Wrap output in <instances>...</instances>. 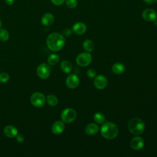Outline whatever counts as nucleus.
<instances>
[{
    "instance_id": "nucleus-6",
    "label": "nucleus",
    "mask_w": 157,
    "mask_h": 157,
    "mask_svg": "<svg viewBox=\"0 0 157 157\" xmlns=\"http://www.w3.org/2000/svg\"><path fill=\"white\" fill-rule=\"evenodd\" d=\"M30 101L34 107H41L45 104V98L42 93L36 92L31 95Z\"/></svg>"
},
{
    "instance_id": "nucleus-26",
    "label": "nucleus",
    "mask_w": 157,
    "mask_h": 157,
    "mask_svg": "<svg viewBox=\"0 0 157 157\" xmlns=\"http://www.w3.org/2000/svg\"><path fill=\"white\" fill-rule=\"evenodd\" d=\"M86 74H87V75H88V77H90V78H94L96 77V72L93 69H89L87 71Z\"/></svg>"
},
{
    "instance_id": "nucleus-28",
    "label": "nucleus",
    "mask_w": 157,
    "mask_h": 157,
    "mask_svg": "<svg viewBox=\"0 0 157 157\" xmlns=\"http://www.w3.org/2000/svg\"><path fill=\"white\" fill-rule=\"evenodd\" d=\"M52 2L56 6H60L64 3L65 0H51Z\"/></svg>"
},
{
    "instance_id": "nucleus-4",
    "label": "nucleus",
    "mask_w": 157,
    "mask_h": 157,
    "mask_svg": "<svg viewBox=\"0 0 157 157\" xmlns=\"http://www.w3.org/2000/svg\"><path fill=\"white\" fill-rule=\"evenodd\" d=\"M77 117L75 110L71 108H67L63 110L61 113V118L64 123H71L75 120Z\"/></svg>"
},
{
    "instance_id": "nucleus-32",
    "label": "nucleus",
    "mask_w": 157,
    "mask_h": 157,
    "mask_svg": "<svg viewBox=\"0 0 157 157\" xmlns=\"http://www.w3.org/2000/svg\"><path fill=\"white\" fill-rule=\"evenodd\" d=\"M153 21H154V24H155V25L157 26V19L156 18Z\"/></svg>"
},
{
    "instance_id": "nucleus-3",
    "label": "nucleus",
    "mask_w": 157,
    "mask_h": 157,
    "mask_svg": "<svg viewBox=\"0 0 157 157\" xmlns=\"http://www.w3.org/2000/svg\"><path fill=\"white\" fill-rule=\"evenodd\" d=\"M128 128L130 132L134 135L142 134L145 129V124L139 118H133L128 123Z\"/></svg>"
},
{
    "instance_id": "nucleus-33",
    "label": "nucleus",
    "mask_w": 157,
    "mask_h": 157,
    "mask_svg": "<svg viewBox=\"0 0 157 157\" xmlns=\"http://www.w3.org/2000/svg\"><path fill=\"white\" fill-rule=\"evenodd\" d=\"M1 21L0 20V28H1Z\"/></svg>"
},
{
    "instance_id": "nucleus-21",
    "label": "nucleus",
    "mask_w": 157,
    "mask_h": 157,
    "mask_svg": "<svg viewBox=\"0 0 157 157\" xmlns=\"http://www.w3.org/2000/svg\"><path fill=\"white\" fill-rule=\"evenodd\" d=\"M94 120L98 124H102L105 122V117L101 112H96L94 115Z\"/></svg>"
},
{
    "instance_id": "nucleus-30",
    "label": "nucleus",
    "mask_w": 157,
    "mask_h": 157,
    "mask_svg": "<svg viewBox=\"0 0 157 157\" xmlns=\"http://www.w3.org/2000/svg\"><path fill=\"white\" fill-rule=\"evenodd\" d=\"M145 2H146L147 4H155L157 2V0H144Z\"/></svg>"
},
{
    "instance_id": "nucleus-12",
    "label": "nucleus",
    "mask_w": 157,
    "mask_h": 157,
    "mask_svg": "<svg viewBox=\"0 0 157 157\" xmlns=\"http://www.w3.org/2000/svg\"><path fill=\"white\" fill-rule=\"evenodd\" d=\"M65 128V125L63 121H56L52 126V131L55 134H61Z\"/></svg>"
},
{
    "instance_id": "nucleus-29",
    "label": "nucleus",
    "mask_w": 157,
    "mask_h": 157,
    "mask_svg": "<svg viewBox=\"0 0 157 157\" xmlns=\"http://www.w3.org/2000/svg\"><path fill=\"white\" fill-rule=\"evenodd\" d=\"M72 33V31L71 29H69V28H66L63 31V34L64 36H66V37H68Z\"/></svg>"
},
{
    "instance_id": "nucleus-19",
    "label": "nucleus",
    "mask_w": 157,
    "mask_h": 157,
    "mask_svg": "<svg viewBox=\"0 0 157 157\" xmlns=\"http://www.w3.org/2000/svg\"><path fill=\"white\" fill-rule=\"evenodd\" d=\"M83 48L87 52H92L94 48V43L91 40L86 39L83 42Z\"/></svg>"
},
{
    "instance_id": "nucleus-24",
    "label": "nucleus",
    "mask_w": 157,
    "mask_h": 157,
    "mask_svg": "<svg viewBox=\"0 0 157 157\" xmlns=\"http://www.w3.org/2000/svg\"><path fill=\"white\" fill-rule=\"evenodd\" d=\"M65 2L67 7L70 9H74L77 6V0H65Z\"/></svg>"
},
{
    "instance_id": "nucleus-1",
    "label": "nucleus",
    "mask_w": 157,
    "mask_h": 157,
    "mask_svg": "<svg viewBox=\"0 0 157 157\" xmlns=\"http://www.w3.org/2000/svg\"><path fill=\"white\" fill-rule=\"evenodd\" d=\"M65 39L63 35L58 33L50 34L47 39L48 48L53 52L60 50L64 45Z\"/></svg>"
},
{
    "instance_id": "nucleus-31",
    "label": "nucleus",
    "mask_w": 157,
    "mask_h": 157,
    "mask_svg": "<svg viewBox=\"0 0 157 157\" xmlns=\"http://www.w3.org/2000/svg\"><path fill=\"white\" fill-rule=\"evenodd\" d=\"M5 1H6V3L9 6L13 4L14 2V0H5Z\"/></svg>"
},
{
    "instance_id": "nucleus-11",
    "label": "nucleus",
    "mask_w": 157,
    "mask_h": 157,
    "mask_svg": "<svg viewBox=\"0 0 157 157\" xmlns=\"http://www.w3.org/2000/svg\"><path fill=\"white\" fill-rule=\"evenodd\" d=\"M130 145L132 149L135 150H139L142 148L144 147V141L142 137L136 136L131 139L130 142Z\"/></svg>"
},
{
    "instance_id": "nucleus-2",
    "label": "nucleus",
    "mask_w": 157,
    "mask_h": 157,
    "mask_svg": "<svg viewBox=\"0 0 157 157\" xmlns=\"http://www.w3.org/2000/svg\"><path fill=\"white\" fill-rule=\"evenodd\" d=\"M118 133L117 126L112 122H104L101 128V134L103 137L107 139H115Z\"/></svg>"
},
{
    "instance_id": "nucleus-5",
    "label": "nucleus",
    "mask_w": 157,
    "mask_h": 157,
    "mask_svg": "<svg viewBox=\"0 0 157 157\" xmlns=\"http://www.w3.org/2000/svg\"><path fill=\"white\" fill-rule=\"evenodd\" d=\"M92 61V56L89 52L80 53L76 58V63L82 67L87 66Z\"/></svg>"
},
{
    "instance_id": "nucleus-27",
    "label": "nucleus",
    "mask_w": 157,
    "mask_h": 157,
    "mask_svg": "<svg viewBox=\"0 0 157 157\" xmlns=\"http://www.w3.org/2000/svg\"><path fill=\"white\" fill-rule=\"evenodd\" d=\"M16 139H17V141L18 142L21 143V142H23L24 141L25 137H24V136H23V134H17V135L16 136Z\"/></svg>"
},
{
    "instance_id": "nucleus-22",
    "label": "nucleus",
    "mask_w": 157,
    "mask_h": 157,
    "mask_svg": "<svg viewBox=\"0 0 157 157\" xmlns=\"http://www.w3.org/2000/svg\"><path fill=\"white\" fill-rule=\"evenodd\" d=\"M47 103L48 104V105H51V106H55L57 105L58 104V99L53 94H50L48 95L47 97Z\"/></svg>"
},
{
    "instance_id": "nucleus-13",
    "label": "nucleus",
    "mask_w": 157,
    "mask_h": 157,
    "mask_svg": "<svg viewBox=\"0 0 157 157\" xmlns=\"http://www.w3.org/2000/svg\"><path fill=\"white\" fill-rule=\"evenodd\" d=\"M73 31L78 35H81L84 34L86 31V25L82 22H77L75 23L72 26Z\"/></svg>"
},
{
    "instance_id": "nucleus-15",
    "label": "nucleus",
    "mask_w": 157,
    "mask_h": 157,
    "mask_svg": "<svg viewBox=\"0 0 157 157\" xmlns=\"http://www.w3.org/2000/svg\"><path fill=\"white\" fill-rule=\"evenodd\" d=\"M55 20L54 16L50 13H45L41 19V22L44 26H50L53 24Z\"/></svg>"
},
{
    "instance_id": "nucleus-10",
    "label": "nucleus",
    "mask_w": 157,
    "mask_h": 157,
    "mask_svg": "<svg viewBox=\"0 0 157 157\" xmlns=\"http://www.w3.org/2000/svg\"><path fill=\"white\" fill-rule=\"evenodd\" d=\"M143 19L147 21H153L156 18V12L152 9H147L142 13Z\"/></svg>"
},
{
    "instance_id": "nucleus-20",
    "label": "nucleus",
    "mask_w": 157,
    "mask_h": 157,
    "mask_svg": "<svg viewBox=\"0 0 157 157\" xmlns=\"http://www.w3.org/2000/svg\"><path fill=\"white\" fill-rule=\"evenodd\" d=\"M59 60V57L56 54H51L48 57V63L50 65H55L56 64Z\"/></svg>"
},
{
    "instance_id": "nucleus-9",
    "label": "nucleus",
    "mask_w": 157,
    "mask_h": 157,
    "mask_svg": "<svg viewBox=\"0 0 157 157\" xmlns=\"http://www.w3.org/2000/svg\"><path fill=\"white\" fill-rule=\"evenodd\" d=\"M107 84V80L105 76L102 75H99L94 77V85L96 88L99 90H102L105 88Z\"/></svg>"
},
{
    "instance_id": "nucleus-8",
    "label": "nucleus",
    "mask_w": 157,
    "mask_h": 157,
    "mask_svg": "<svg viewBox=\"0 0 157 157\" xmlns=\"http://www.w3.org/2000/svg\"><path fill=\"white\" fill-rule=\"evenodd\" d=\"M80 82L78 77L76 74H70L66 80L67 86L71 89L75 88L78 86Z\"/></svg>"
},
{
    "instance_id": "nucleus-14",
    "label": "nucleus",
    "mask_w": 157,
    "mask_h": 157,
    "mask_svg": "<svg viewBox=\"0 0 157 157\" xmlns=\"http://www.w3.org/2000/svg\"><path fill=\"white\" fill-rule=\"evenodd\" d=\"M4 133L7 137L12 138L16 137V136L18 134V130L15 126L8 125L4 128Z\"/></svg>"
},
{
    "instance_id": "nucleus-16",
    "label": "nucleus",
    "mask_w": 157,
    "mask_h": 157,
    "mask_svg": "<svg viewBox=\"0 0 157 157\" xmlns=\"http://www.w3.org/2000/svg\"><path fill=\"white\" fill-rule=\"evenodd\" d=\"M99 126L95 123H90L85 127V132L90 136L94 135L99 131Z\"/></svg>"
},
{
    "instance_id": "nucleus-18",
    "label": "nucleus",
    "mask_w": 157,
    "mask_h": 157,
    "mask_svg": "<svg viewBox=\"0 0 157 157\" xmlns=\"http://www.w3.org/2000/svg\"><path fill=\"white\" fill-rule=\"evenodd\" d=\"M60 68L64 73H69L72 69V66L69 61H63L60 64Z\"/></svg>"
},
{
    "instance_id": "nucleus-23",
    "label": "nucleus",
    "mask_w": 157,
    "mask_h": 157,
    "mask_svg": "<svg viewBox=\"0 0 157 157\" xmlns=\"http://www.w3.org/2000/svg\"><path fill=\"white\" fill-rule=\"evenodd\" d=\"M9 34L8 31L5 29H0V40L1 41L5 42L9 39Z\"/></svg>"
},
{
    "instance_id": "nucleus-17",
    "label": "nucleus",
    "mask_w": 157,
    "mask_h": 157,
    "mask_svg": "<svg viewBox=\"0 0 157 157\" xmlns=\"http://www.w3.org/2000/svg\"><path fill=\"white\" fill-rule=\"evenodd\" d=\"M112 70L115 74H121L124 71L125 66L121 63H116L112 66Z\"/></svg>"
},
{
    "instance_id": "nucleus-7",
    "label": "nucleus",
    "mask_w": 157,
    "mask_h": 157,
    "mask_svg": "<svg viewBox=\"0 0 157 157\" xmlns=\"http://www.w3.org/2000/svg\"><path fill=\"white\" fill-rule=\"evenodd\" d=\"M37 75L42 79L47 78L50 74V68L49 66L46 63L40 64L37 67Z\"/></svg>"
},
{
    "instance_id": "nucleus-25",
    "label": "nucleus",
    "mask_w": 157,
    "mask_h": 157,
    "mask_svg": "<svg viewBox=\"0 0 157 157\" xmlns=\"http://www.w3.org/2000/svg\"><path fill=\"white\" fill-rule=\"evenodd\" d=\"M9 75L8 74L3 72L0 74V82L1 83H6L9 80Z\"/></svg>"
}]
</instances>
